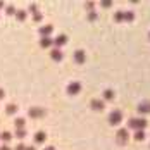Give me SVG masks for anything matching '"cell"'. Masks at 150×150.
Instances as JSON below:
<instances>
[{"mask_svg":"<svg viewBox=\"0 0 150 150\" xmlns=\"http://www.w3.org/2000/svg\"><path fill=\"white\" fill-rule=\"evenodd\" d=\"M74 60L78 64H83L84 60H86V54H84V50H76L74 52Z\"/></svg>","mask_w":150,"mask_h":150,"instance_id":"8fae6325","label":"cell"},{"mask_svg":"<svg viewBox=\"0 0 150 150\" xmlns=\"http://www.w3.org/2000/svg\"><path fill=\"white\" fill-rule=\"evenodd\" d=\"M0 140H2L5 145H9V141L12 140V133H10V131H4L2 135H0Z\"/></svg>","mask_w":150,"mask_h":150,"instance_id":"2e32d148","label":"cell"},{"mask_svg":"<svg viewBox=\"0 0 150 150\" xmlns=\"http://www.w3.org/2000/svg\"><path fill=\"white\" fill-rule=\"evenodd\" d=\"M114 90H109V88H107V90H103V102L107 100V102H111V100H114Z\"/></svg>","mask_w":150,"mask_h":150,"instance_id":"5bb4252c","label":"cell"},{"mask_svg":"<svg viewBox=\"0 0 150 150\" xmlns=\"http://www.w3.org/2000/svg\"><path fill=\"white\" fill-rule=\"evenodd\" d=\"M79 92H81V83L79 81H73V83L67 84V93L69 95H76Z\"/></svg>","mask_w":150,"mask_h":150,"instance_id":"5b68a950","label":"cell"},{"mask_svg":"<svg viewBox=\"0 0 150 150\" xmlns=\"http://www.w3.org/2000/svg\"><path fill=\"white\" fill-rule=\"evenodd\" d=\"M66 43H67V36H66V35H59V36L54 40V47H55V48H60L62 45H66Z\"/></svg>","mask_w":150,"mask_h":150,"instance_id":"ba28073f","label":"cell"},{"mask_svg":"<svg viewBox=\"0 0 150 150\" xmlns=\"http://www.w3.org/2000/svg\"><path fill=\"white\" fill-rule=\"evenodd\" d=\"M41 19H43V16H41L40 12H36V14H33V21H35V23H40V21Z\"/></svg>","mask_w":150,"mask_h":150,"instance_id":"cb8c5ba5","label":"cell"},{"mask_svg":"<svg viewBox=\"0 0 150 150\" xmlns=\"http://www.w3.org/2000/svg\"><path fill=\"white\" fill-rule=\"evenodd\" d=\"M47 141V133L45 131H36L35 133V143H45Z\"/></svg>","mask_w":150,"mask_h":150,"instance_id":"7c38bea8","label":"cell"},{"mask_svg":"<svg viewBox=\"0 0 150 150\" xmlns=\"http://www.w3.org/2000/svg\"><path fill=\"white\" fill-rule=\"evenodd\" d=\"M133 19H135V14H133L131 10H128V12H124V21H128V23H131Z\"/></svg>","mask_w":150,"mask_h":150,"instance_id":"7402d4cb","label":"cell"},{"mask_svg":"<svg viewBox=\"0 0 150 150\" xmlns=\"http://www.w3.org/2000/svg\"><path fill=\"white\" fill-rule=\"evenodd\" d=\"M128 128H131V130L138 131V130H145L147 128V119L145 117H131L130 121H128Z\"/></svg>","mask_w":150,"mask_h":150,"instance_id":"6da1fadb","label":"cell"},{"mask_svg":"<svg viewBox=\"0 0 150 150\" xmlns=\"http://www.w3.org/2000/svg\"><path fill=\"white\" fill-rule=\"evenodd\" d=\"M52 31H54V26H52V24H47V26H41V28L38 29V33L41 35V38H50Z\"/></svg>","mask_w":150,"mask_h":150,"instance_id":"8992f818","label":"cell"},{"mask_svg":"<svg viewBox=\"0 0 150 150\" xmlns=\"http://www.w3.org/2000/svg\"><path fill=\"white\" fill-rule=\"evenodd\" d=\"M28 114H29V117H33V119L43 117V116H45V109H41V107H31V109L28 111Z\"/></svg>","mask_w":150,"mask_h":150,"instance_id":"277c9868","label":"cell"},{"mask_svg":"<svg viewBox=\"0 0 150 150\" xmlns=\"http://www.w3.org/2000/svg\"><path fill=\"white\" fill-rule=\"evenodd\" d=\"M40 47L41 48H52L54 47V40L52 38H41L40 40Z\"/></svg>","mask_w":150,"mask_h":150,"instance_id":"4fadbf2b","label":"cell"},{"mask_svg":"<svg viewBox=\"0 0 150 150\" xmlns=\"http://www.w3.org/2000/svg\"><path fill=\"white\" fill-rule=\"evenodd\" d=\"M45 150H55V148H54V147H52V145H50V147H47V148H45Z\"/></svg>","mask_w":150,"mask_h":150,"instance_id":"d6a6232c","label":"cell"},{"mask_svg":"<svg viewBox=\"0 0 150 150\" xmlns=\"http://www.w3.org/2000/svg\"><path fill=\"white\" fill-rule=\"evenodd\" d=\"M121 121H122V112H121V111H112V112L109 114V124L116 126V124H119Z\"/></svg>","mask_w":150,"mask_h":150,"instance_id":"3957f363","label":"cell"},{"mask_svg":"<svg viewBox=\"0 0 150 150\" xmlns=\"http://www.w3.org/2000/svg\"><path fill=\"white\" fill-rule=\"evenodd\" d=\"M28 10H29V12H33V14H36V12H38V5H36V4H31Z\"/></svg>","mask_w":150,"mask_h":150,"instance_id":"4316f807","label":"cell"},{"mask_svg":"<svg viewBox=\"0 0 150 150\" xmlns=\"http://www.w3.org/2000/svg\"><path fill=\"white\" fill-rule=\"evenodd\" d=\"M5 112H7V116H14V114L17 112V105H16V103H7Z\"/></svg>","mask_w":150,"mask_h":150,"instance_id":"9a60e30c","label":"cell"},{"mask_svg":"<svg viewBox=\"0 0 150 150\" xmlns=\"http://www.w3.org/2000/svg\"><path fill=\"white\" fill-rule=\"evenodd\" d=\"M97 17H98V16H97V12H95V10L88 14V19H90V21H97Z\"/></svg>","mask_w":150,"mask_h":150,"instance_id":"83f0119b","label":"cell"},{"mask_svg":"<svg viewBox=\"0 0 150 150\" xmlns=\"http://www.w3.org/2000/svg\"><path fill=\"white\" fill-rule=\"evenodd\" d=\"M148 38H150V33H148Z\"/></svg>","mask_w":150,"mask_h":150,"instance_id":"e575fe53","label":"cell"},{"mask_svg":"<svg viewBox=\"0 0 150 150\" xmlns=\"http://www.w3.org/2000/svg\"><path fill=\"white\" fill-rule=\"evenodd\" d=\"M133 138H135V140H138V141H140V140H143V138H145V131H141V130H138V131H135V135H133Z\"/></svg>","mask_w":150,"mask_h":150,"instance_id":"44dd1931","label":"cell"},{"mask_svg":"<svg viewBox=\"0 0 150 150\" xmlns=\"http://www.w3.org/2000/svg\"><path fill=\"white\" fill-rule=\"evenodd\" d=\"M114 21H116V23H122V21H124V12L122 10H117L114 14Z\"/></svg>","mask_w":150,"mask_h":150,"instance_id":"d6986e66","label":"cell"},{"mask_svg":"<svg viewBox=\"0 0 150 150\" xmlns=\"http://www.w3.org/2000/svg\"><path fill=\"white\" fill-rule=\"evenodd\" d=\"M2 7H4V2H0V9H2Z\"/></svg>","mask_w":150,"mask_h":150,"instance_id":"836d02e7","label":"cell"},{"mask_svg":"<svg viewBox=\"0 0 150 150\" xmlns=\"http://www.w3.org/2000/svg\"><path fill=\"white\" fill-rule=\"evenodd\" d=\"M50 57H52V59H54L55 62H59V60H62V59H64V55H62L60 48H55V47H54V48L50 50Z\"/></svg>","mask_w":150,"mask_h":150,"instance_id":"30bf717a","label":"cell"},{"mask_svg":"<svg viewBox=\"0 0 150 150\" xmlns=\"http://www.w3.org/2000/svg\"><path fill=\"white\" fill-rule=\"evenodd\" d=\"M138 112L140 114H150V100H143L138 105Z\"/></svg>","mask_w":150,"mask_h":150,"instance_id":"9c48e42d","label":"cell"},{"mask_svg":"<svg viewBox=\"0 0 150 150\" xmlns=\"http://www.w3.org/2000/svg\"><path fill=\"white\" fill-rule=\"evenodd\" d=\"M116 138H117V143H119V145H126L128 141H130V133H128L126 128H119Z\"/></svg>","mask_w":150,"mask_h":150,"instance_id":"7a4b0ae2","label":"cell"},{"mask_svg":"<svg viewBox=\"0 0 150 150\" xmlns=\"http://www.w3.org/2000/svg\"><path fill=\"white\" fill-rule=\"evenodd\" d=\"M14 124H16V128H17V130H23V128L26 126V119H24V117H16Z\"/></svg>","mask_w":150,"mask_h":150,"instance_id":"e0dca14e","label":"cell"},{"mask_svg":"<svg viewBox=\"0 0 150 150\" xmlns=\"http://www.w3.org/2000/svg\"><path fill=\"white\" fill-rule=\"evenodd\" d=\"M16 136L19 140H24L26 138V130H24V128H23V130H16Z\"/></svg>","mask_w":150,"mask_h":150,"instance_id":"ffe728a7","label":"cell"},{"mask_svg":"<svg viewBox=\"0 0 150 150\" xmlns=\"http://www.w3.org/2000/svg\"><path fill=\"white\" fill-rule=\"evenodd\" d=\"M26 16H28L26 10H16V19H17V21H24Z\"/></svg>","mask_w":150,"mask_h":150,"instance_id":"ac0fdd59","label":"cell"},{"mask_svg":"<svg viewBox=\"0 0 150 150\" xmlns=\"http://www.w3.org/2000/svg\"><path fill=\"white\" fill-rule=\"evenodd\" d=\"M0 150H12V148H10V147H9V145H5V143H4V145H2V147H0Z\"/></svg>","mask_w":150,"mask_h":150,"instance_id":"f546056e","label":"cell"},{"mask_svg":"<svg viewBox=\"0 0 150 150\" xmlns=\"http://www.w3.org/2000/svg\"><path fill=\"white\" fill-rule=\"evenodd\" d=\"M16 7L14 5H9V7H5V12H7V16H12V14H16Z\"/></svg>","mask_w":150,"mask_h":150,"instance_id":"603a6c76","label":"cell"},{"mask_svg":"<svg viewBox=\"0 0 150 150\" xmlns=\"http://www.w3.org/2000/svg\"><path fill=\"white\" fill-rule=\"evenodd\" d=\"M16 150H26V145H24V143H17Z\"/></svg>","mask_w":150,"mask_h":150,"instance_id":"f1b7e54d","label":"cell"},{"mask_svg":"<svg viewBox=\"0 0 150 150\" xmlns=\"http://www.w3.org/2000/svg\"><path fill=\"white\" fill-rule=\"evenodd\" d=\"M4 97H5V92H4V90H2V88H0V100H2V98H4Z\"/></svg>","mask_w":150,"mask_h":150,"instance_id":"4dcf8cb0","label":"cell"},{"mask_svg":"<svg viewBox=\"0 0 150 150\" xmlns=\"http://www.w3.org/2000/svg\"><path fill=\"white\" fill-rule=\"evenodd\" d=\"M84 7H86V10L93 12V9H95V4H93V2H86V5H84Z\"/></svg>","mask_w":150,"mask_h":150,"instance_id":"484cf974","label":"cell"},{"mask_svg":"<svg viewBox=\"0 0 150 150\" xmlns=\"http://www.w3.org/2000/svg\"><path fill=\"white\" fill-rule=\"evenodd\" d=\"M26 150H35V147H33V145H29V147H26Z\"/></svg>","mask_w":150,"mask_h":150,"instance_id":"1f68e13d","label":"cell"},{"mask_svg":"<svg viewBox=\"0 0 150 150\" xmlns=\"http://www.w3.org/2000/svg\"><path fill=\"white\" fill-rule=\"evenodd\" d=\"M90 107L93 111H103V107H105V102L103 100H98V98H93L90 102Z\"/></svg>","mask_w":150,"mask_h":150,"instance_id":"52a82bcc","label":"cell"},{"mask_svg":"<svg viewBox=\"0 0 150 150\" xmlns=\"http://www.w3.org/2000/svg\"><path fill=\"white\" fill-rule=\"evenodd\" d=\"M102 7H103V9H109V7H112V2H111V0H103V2H102Z\"/></svg>","mask_w":150,"mask_h":150,"instance_id":"d4e9b609","label":"cell"}]
</instances>
